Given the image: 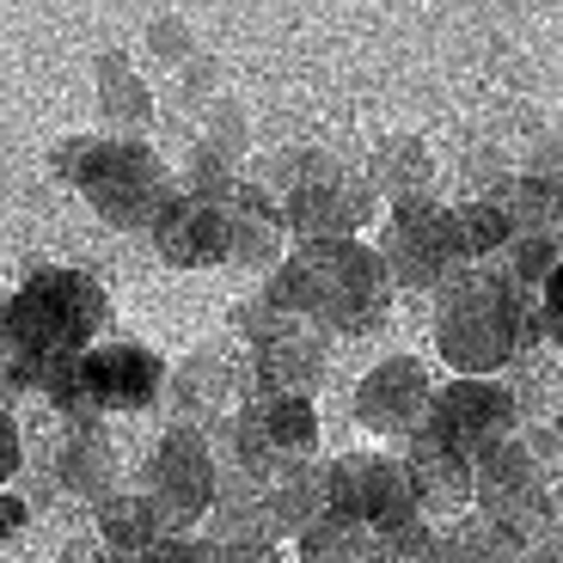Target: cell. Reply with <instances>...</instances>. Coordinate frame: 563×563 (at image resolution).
Returning a JSON list of instances; mask_svg holds the SVG:
<instances>
[{
  "label": "cell",
  "instance_id": "8fae6325",
  "mask_svg": "<svg viewBox=\"0 0 563 563\" xmlns=\"http://www.w3.org/2000/svg\"><path fill=\"white\" fill-rule=\"evenodd\" d=\"M472 496H478V515L496 521L503 533H515L527 545V527L545 521V484H539V465L527 453V441H503L472 465Z\"/></svg>",
  "mask_w": 563,
  "mask_h": 563
},
{
  "label": "cell",
  "instance_id": "ac0fdd59",
  "mask_svg": "<svg viewBox=\"0 0 563 563\" xmlns=\"http://www.w3.org/2000/svg\"><path fill=\"white\" fill-rule=\"evenodd\" d=\"M233 245H227V264H269L282 240V209L269 202V190L257 184H233Z\"/></svg>",
  "mask_w": 563,
  "mask_h": 563
},
{
  "label": "cell",
  "instance_id": "8992f818",
  "mask_svg": "<svg viewBox=\"0 0 563 563\" xmlns=\"http://www.w3.org/2000/svg\"><path fill=\"white\" fill-rule=\"evenodd\" d=\"M324 515L355 521L367 533H393L405 521H422L405 460H386V453H343V460L324 465Z\"/></svg>",
  "mask_w": 563,
  "mask_h": 563
},
{
  "label": "cell",
  "instance_id": "2e32d148",
  "mask_svg": "<svg viewBox=\"0 0 563 563\" xmlns=\"http://www.w3.org/2000/svg\"><path fill=\"white\" fill-rule=\"evenodd\" d=\"M405 478H410V496H417V515H453V508L472 503V460L435 441L429 429H410L405 435Z\"/></svg>",
  "mask_w": 563,
  "mask_h": 563
},
{
  "label": "cell",
  "instance_id": "603a6c76",
  "mask_svg": "<svg viewBox=\"0 0 563 563\" xmlns=\"http://www.w3.org/2000/svg\"><path fill=\"white\" fill-rule=\"evenodd\" d=\"M300 563H367V527L319 515V521L300 533Z\"/></svg>",
  "mask_w": 563,
  "mask_h": 563
},
{
  "label": "cell",
  "instance_id": "d4e9b609",
  "mask_svg": "<svg viewBox=\"0 0 563 563\" xmlns=\"http://www.w3.org/2000/svg\"><path fill=\"white\" fill-rule=\"evenodd\" d=\"M104 99L117 104L111 117H123V123H141V117H147V86L123 74V56H104Z\"/></svg>",
  "mask_w": 563,
  "mask_h": 563
},
{
  "label": "cell",
  "instance_id": "4316f807",
  "mask_svg": "<svg viewBox=\"0 0 563 563\" xmlns=\"http://www.w3.org/2000/svg\"><path fill=\"white\" fill-rule=\"evenodd\" d=\"M545 331H551V343L563 350V264L551 269V282H545Z\"/></svg>",
  "mask_w": 563,
  "mask_h": 563
},
{
  "label": "cell",
  "instance_id": "1f68e13d",
  "mask_svg": "<svg viewBox=\"0 0 563 563\" xmlns=\"http://www.w3.org/2000/svg\"><path fill=\"white\" fill-rule=\"evenodd\" d=\"M527 563H563V539H551V545L527 551Z\"/></svg>",
  "mask_w": 563,
  "mask_h": 563
},
{
  "label": "cell",
  "instance_id": "ffe728a7",
  "mask_svg": "<svg viewBox=\"0 0 563 563\" xmlns=\"http://www.w3.org/2000/svg\"><path fill=\"white\" fill-rule=\"evenodd\" d=\"M62 484H68L74 496H86V503H111L117 496V453L111 441L99 435V429H80V435L62 448Z\"/></svg>",
  "mask_w": 563,
  "mask_h": 563
},
{
  "label": "cell",
  "instance_id": "44dd1931",
  "mask_svg": "<svg viewBox=\"0 0 563 563\" xmlns=\"http://www.w3.org/2000/svg\"><path fill=\"white\" fill-rule=\"evenodd\" d=\"M503 209L515 221V233H533V240H545L563 257V178H527Z\"/></svg>",
  "mask_w": 563,
  "mask_h": 563
},
{
  "label": "cell",
  "instance_id": "7c38bea8",
  "mask_svg": "<svg viewBox=\"0 0 563 563\" xmlns=\"http://www.w3.org/2000/svg\"><path fill=\"white\" fill-rule=\"evenodd\" d=\"M465 257L460 227H453L448 209L422 197H405L393 209V233H386V269L410 288H429V282H448V269Z\"/></svg>",
  "mask_w": 563,
  "mask_h": 563
},
{
  "label": "cell",
  "instance_id": "9c48e42d",
  "mask_svg": "<svg viewBox=\"0 0 563 563\" xmlns=\"http://www.w3.org/2000/svg\"><path fill=\"white\" fill-rule=\"evenodd\" d=\"M252 367H257V386H264V398H307L312 386H319L324 374V331L307 319H288V312H276L264 300V312H252Z\"/></svg>",
  "mask_w": 563,
  "mask_h": 563
},
{
  "label": "cell",
  "instance_id": "52a82bcc",
  "mask_svg": "<svg viewBox=\"0 0 563 563\" xmlns=\"http://www.w3.org/2000/svg\"><path fill=\"white\" fill-rule=\"evenodd\" d=\"M515 422H521L515 393H503L496 380H453V386H441V393H435V405H429L422 429H429L435 441H448L460 460L478 465L490 448L515 441Z\"/></svg>",
  "mask_w": 563,
  "mask_h": 563
},
{
  "label": "cell",
  "instance_id": "277c9868",
  "mask_svg": "<svg viewBox=\"0 0 563 563\" xmlns=\"http://www.w3.org/2000/svg\"><path fill=\"white\" fill-rule=\"evenodd\" d=\"M159 386H166V362L147 343H99L74 362H56L37 380V393L92 429L111 410H147L159 398Z\"/></svg>",
  "mask_w": 563,
  "mask_h": 563
},
{
  "label": "cell",
  "instance_id": "f1b7e54d",
  "mask_svg": "<svg viewBox=\"0 0 563 563\" xmlns=\"http://www.w3.org/2000/svg\"><path fill=\"white\" fill-rule=\"evenodd\" d=\"M68 563H135V558H117L104 539H74V545H68Z\"/></svg>",
  "mask_w": 563,
  "mask_h": 563
},
{
  "label": "cell",
  "instance_id": "484cf974",
  "mask_svg": "<svg viewBox=\"0 0 563 563\" xmlns=\"http://www.w3.org/2000/svg\"><path fill=\"white\" fill-rule=\"evenodd\" d=\"M141 563H221V545L214 539H190V533H166Z\"/></svg>",
  "mask_w": 563,
  "mask_h": 563
},
{
  "label": "cell",
  "instance_id": "d6986e66",
  "mask_svg": "<svg viewBox=\"0 0 563 563\" xmlns=\"http://www.w3.org/2000/svg\"><path fill=\"white\" fill-rule=\"evenodd\" d=\"M99 539L117 551V558H147V551L166 539V521H159V508L147 496H111L99 503Z\"/></svg>",
  "mask_w": 563,
  "mask_h": 563
},
{
  "label": "cell",
  "instance_id": "3957f363",
  "mask_svg": "<svg viewBox=\"0 0 563 563\" xmlns=\"http://www.w3.org/2000/svg\"><path fill=\"white\" fill-rule=\"evenodd\" d=\"M539 324L527 312L521 282L496 276V269H460L441 288L435 312V343L453 367H465V380H484L490 367H503L508 355L533 350Z\"/></svg>",
  "mask_w": 563,
  "mask_h": 563
},
{
  "label": "cell",
  "instance_id": "cb8c5ba5",
  "mask_svg": "<svg viewBox=\"0 0 563 563\" xmlns=\"http://www.w3.org/2000/svg\"><path fill=\"white\" fill-rule=\"evenodd\" d=\"M453 227H460L465 257H490L515 240V221H508L503 202H465V209H453Z\"/></svg>",
  "mask_w": 563,
  "mask_h": 563
},
{
  "label": "cell",
  "instance_id": "e0dca14e",
  "mask_svg": "<svg viewBox=\"0 0 563 563\" xmlns=\"http://www.w3.org/2000/svg\"><path fill=\"white\" fill-rule=\"evenodd\" d=\"M264 508H269V527H276V539H282V533H307V527L324 515V465L288 460L276 478L264 484Z\"/></svg>",
  "mask_w": 563,
  "mask_h": 563
},
{
  "label": "cell",
  "instance_id": "9a60e30c",
  "mask_svg": "<svg viewBox=\"0 0 563 563\" xmlns=\"http://www.w3.org/2000/svg\"><path fill=\"white\" fill-rule=\"evenodd\" d=\"M429 405H435V386H429V367H422L417 355L380 362L362 380V393H355V417H362L367 429H380V435H410V429H422Z\"/></svg>",
  "mask_w": 563,
  "mask_h": 563
},
{
  "label": "cell",
  "instance_id": "5bb4252c",
  "mask_svg": "<svg viewBox=\"0 0 563 563\" xmlns=\"http://www.w3.org/2000/svg\"><path fill=\"white\" fill-rule=\"evenodd\" d=\"M233 197H197L184 190L172 197V209L154 221V245L166 264L178 269H209V264H227V245H233Z\"/></svg>",
  "mask_w": 563,
  "mask_h": 563
},
{
  "label": "cell",
  "instance_id": "f546056e",
  "mask_svg": "<svg viewBox=\"0 0 563 563\" xmlns=\"http://www.w3.org/2000/svg\"><path fill=\"white\" fill-rule=\"evenodd\" d=\"M221 563H276V545H221Z\"/></svg>",
  "mask_w": 563,
  "mask_h": 563
},
{
  "label": "cell",
  "instance_id": "5b68a950",
  "mask_svg": "<svg viewBox=\"0 0 563 563\" xmlns=\"http://www.w3.org/2000/svg\"><path fill=\"white\" fill-rule=\"evenodd\" d=\"M62 172L80 178L86 202L111 227H147L154 233V221L178 197L172 172L135 141H74V147H62Z\"/></svg>",
  "mask_w": 563,
  "mask_h": 563
},
{
  "label": "cell",
  "instance_id": "83f0119b",
  "mask_svg": "<svg viewBox=\"0 0 563 563\" xmlns=\"http://www.w3.org/2000/svg\"><path fill=\"white\" fill-rule=\"evenodd\" d=\"M19 472V429H13V417L0 410V484Z\"/></svg>",
  "mask_w": 563,
  "mask_h": 563
},
{
  "label": "cell",
  "instance_id": "4fadbf2b",
  "mask_svg": "<svg viewBox=\"0 0 563 563\" xmlns=\"http://www.w3.org/2000/svg\"><path fill=\"white\" fill-rule=\"evenodd\" d=\"M282 214H288L300 240H343L350 227H362L374 214V197H367V184L343 178L331 159H300V178Z\"/></svg>",
  "mask_w": 563,
  "mask_h": 563
},
{
  "label": "cell",
  "instance_id": "7402d4cb",
  "mask_svg": "<svg viewBox=\"0 0 563 563\" xmlns=\"http://www.w3.org/2000/svg\"><path fill=\"white\" fill-rule=\"evenodd\" d=\"M435 563H527V545L478 515V521H460L448 539H441Z\"/></svg>",
  "mask_w": 563,
  "mask_h": 563
},
{
  "label": "cell",
  "instance_id": "30bf717a",
  "mask_svg": "<svg viewBox=\"0 0 563 563\" xmlns=\"http://www.w3.org/2000/svg\"><path fill=\"white\" fill-rule=\"evenodd\" d=\"M214 484H221V472H214V453L202 448L197 429H172L166 441H159L154 465H147V503L159 508V521L166 527H190L202 521L214 508Z\"/></svg>",
  "mask_w": 563,
  "mask_h": 563
},
{
  "label": "cell",
  "instance_id": "ba28073f",
  "mask_svg": "<svg viewBox=\"0 0 563 563\" xmlns=\"http://www.w3.org/2000/svg\"><path fill=\"white\" fill-rule=\"evenodd\" d=\"M257 393V367L245 350H233V343H202L197 355H184L178 367V405L190 410V429H214V435H227L233 429V417H240L245 405H252Z\"/></svg>",
  "mask_w": 563,
  "mask_h": 563
},
{
  "label": "cell",
  "instance_id": "4dcf8cb0",
  "mask_svg": "<svg viewBox=\"0 0 563 563\" xmlns=\"http://www.w3.org/2000/svg\"><path fill=\"white\" fill-rule=\"evenodd\" d=\"M19 527H25V503L19 496H0V539L19 533Z\"/></svg>",
  "mask_w": 563,
  "mask_h": 563
},
{
  "label": "cell",
  "instance_id": "6da1fadb",
  "mask_svg": "<svg viewBox=\"0 0 563 563\" xmlns=\"http://www.w3.org/2000/svg\"><path fill=\"white\" fill-rule=\"evenodd\" d=\"M104 288L86 269H37L0 319V380L37 386L56 362L92 350L104 331Z\"/></svg>",
  "mask_w": 563,
  "mask_h": 563
},
{
  "label": "cell",
  "instance_id": "7a4b0ae2",
  "mask_svg": "<svg viewBox=\"0 0 563 563\" xmlns=\"http://www.w3.org/2000/svg\"><path fill=\"white\" fill-rule=\"evenodd\" d=\"M269 307L319 331H367L386 312V257L355 240H307L295 257H282Z\"/></svg>",
  "mask_w": 563,
  "mask_h": 563
}]
</instances>
